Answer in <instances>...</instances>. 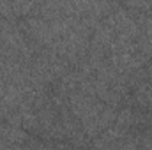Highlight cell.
I'll return each instance as SVG.
<instances>
[{
    "label": "cell",
    "instance_id": "6da1fadb",
    "mask_svg": "<svg viewBox=\"0 0 152 150\" xmlns=\"http://www.w3.org/2000/svg\"><path fill=\"white\" fill-rule=\"evenodd\" d=\"M67 108L76 117V120L80 124H83V122L90 120L92 117L99 115V113L106 108V104L101 103L97 97H92V95H87L83 92L75 90L67 97Z\"/></svg>",
    "mask_w": 152,
    "mask_h": 150
},
{
    "label": "cell",
    "instance_id": "3957f363",
    "mask_svg": "<svg viewBox=\"0 0 152 150\" xmlns=\"http://www.w3.org/2000/svg\"><path fill=\"white\" fill-rule=\"evenodd\" d=\"M2 81H5V79H4V74H2V69H0V83H2Z\"/></svg>",
    "mask_w": 152,
    "mask_h": 150
},
{
    "label": "cell",
    "instance_id": "7a4b0ae2",
    "mask_svg": "<svg viewBox=\"0 0 152 150\" xmlns=\"http://www.w3.org/2000/svg\"><path fill=\"white\" fill-rule=\"evenodd\" d=\"M0 140L9 143V145H27V141L30 140V134L21 127H16V125L4 122L0 125Z\"/></svg>",
    "mask_w": 152,
    "mask_h": 150
}]
</instances>
